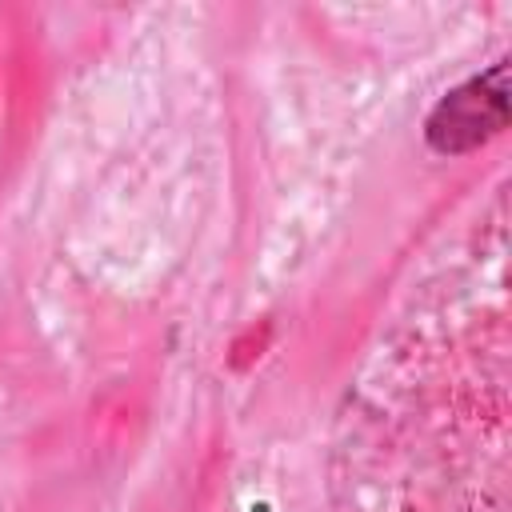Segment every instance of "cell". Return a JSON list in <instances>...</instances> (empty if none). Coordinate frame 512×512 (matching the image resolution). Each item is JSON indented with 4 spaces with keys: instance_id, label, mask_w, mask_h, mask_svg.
I'll list each match as a JSON object with an SVG mask.
<instances>
[{
    "instance_id": "obj_1",
    "label": "cell",
    "mask_w": 512,
    "mask_h": 512,
    "mask_svg": "<svg viewBox=\"0 0 512 512\" xmlns=\"http://www.w3.org/2000/svg\"><path fill=\"white\" fill-rule=\"evenodd\" d=\"M508 128V60L452 88L424 120V140L440 156H460Z\"/></svg>"
}]
</instances>
